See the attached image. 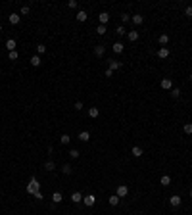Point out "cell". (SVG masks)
<instances>
[{"label": "cell", "mask_w": 192, "mask_h": 215, "mask_svg": "<svg viewBox=\"0 0 192 215\" xmlns=\"http://www.w3.org/2000/svg\"><path fill=\"white\" fill-rule=\"evenodd\" d=\"M39 188H41V183H39L37 179L33 177L31 181H29V184H27V192H29V194H37Z\"/></svg>", "instance_id": "6da1fadb"}, {"label": "cell", "mask_w": 192, "mask_h": 215, "mask_svg": "<svg viewBox=\"0 0 192 215\" xmlns=\"http://www.w3.org/2000/svg\"><path fill=\"white\" fill-rule=\"evenodd\" d=\"M83 204H85V206H88V207H92V206L96 204L94 194H88V196H85V198H83Z\"/></svg>", "instance_id": "7a4b0ae2"}, {"label": "cell", "mask_w": 192, "mask_h": 215, "mask_svg": "<svg viewBox=\"0 0 192 215\" xmlns=\"http://www.w3.org/2000/svg\"><path fill=\"white\" fill-rule=\"evenodd\" d=\"M127 194H129V186H127V184H119V186H117V196L125 198Z\"/></svg>", "instance_id": "3957f363"}, {"label": "cell", "mask_w": 192, "mask_h": 215, "mask_svg": "<svg viewBox=\"0 0 192 215\" xmlns=\"http://www.w3.org/2000/svg\"><path fill=\"white\" fill-rule=\"evenodd\" d=\"M181 202H183V198H181V196H177V194L169 198V204H171L173 207H179V206H181Z\"/></svg>", "instance_id": "277c9868"}, {"label": "cell", "mask_w": 192, "mask_h": 215, "mask_svg": "<svg viewBox=\"0 0 192 215\" xmlns=\"http://www.w3.org/2000/svg\"><path fill=\"white\" fill-rule=\"evenodd\" d=\"M161 88H165V90H171V88H173V81H171V79H161Z\"/></svg>", "instance_id": "5b68a950"}, {"label": "cell", "mask_w": 192, "mask_h": 215, "mask_svg": "<svg viewBox=\"0 0 192 215\" xmlns=\"http://www.w3.org/2000/svg\"><path fill=\"white\" fill-rule=\"evenodd\" d=\"M87 18H88V15H87V12H85V10H79V12H77V15H75V19H77V21H87Z\"/></svg>", "instance_id": "8992f818"}, {"label": "cell", "mask_w": 192, "mask_h": 215, "mask_svg": "<svg viewBox=\"0 0 192 215\" xmlns=\"http://www.w3.org/2000/svg\"><path fill=\"white\" fill-rule=\"evenodd\" d=\"M98 19H100V25H106V23L110 21V14H108V12H102V14L98 15Z\"/></svg>", "instance_id": "52a82bcc"}, {"label": "cell", "mask_w": 192, "mask_h": 215, "mask_svg": "<svg viewBox=\"0 0 192 215\" xmlns=\"http://www.w3.org/2000/svg\"><path fill=\"white\" fill-rule=\"evenodd\" d=\"M131 21H133L135 25H142V21H144V15H140V14H135L133 18H131Z\"/></svg>", "instance_id": "ba28073f"}, {"label": "cell", "mask_w": 192, "mask_h": 215, "mask_svg": "<svg viewBox=\"0 0 192 215\" xmlns=\"http://www.w3.org/2000/svg\"><path fill=\"white\" fill-rule=\"evenodd\" d=\"M111 48H114V52H115V54H121V52L125 50V44H123V42H115V44L111 46Z\"/></svg>", "instance_id": "9c48e42d"}, {"label": "cell", "mask_w": 192, "mask_h": 215, "mask_svg": "<svg viewBox=\"0 0 192 215\" xmlns=\"http://www.w3.org/2000/svg\"><path fill=\"white\" fill-rule=\"evenodd\" d=\"M167 56H169V48H165V46H161L160 50H158V58H167Z\"/></svg>", "instance_id": "30bf717a"}, {"label": "cell", "mask_w": 192, "mask_h": 215, "mask_svg": "<svg viewBox=\"0 0 192 215\" xmlns=\"http://www.w3.org/2000/svg\"><path fill=\"white\" fill-rule=\"evenodd\" d=\"M104 52H106V48H104L102 44H96V46H94V54L98 56V58H102V56H104Z\"/></svg>", "instance_id": "8fae6325"}, {"label": "cell", "mask_w": 192, "mask_h": 215, "mask_svg": "<svg viewBox=\"0 0 192 215\" xmlns=\"http://www.w3.org/2000/svg\"><path fill=\"white\" fill-rule=\"evenodd\" d=\"M79 140L88 142V140H90V133H88V131H81V133H79Z\"/></svg>", "instance_id": "7c38bea8"}, {"label": "cell", "mask_w": 192, "mask_h": 215, "mask_svg": "<svg viewBox=\"0 0 192 215\" xmlns=\"http://www.w3.org/2000/svg\"><path fill=\"white\" fill-rule=\"evenodd\" d=\"M131 154H133L135 158H142V154H144V152H142V148H140V146H133Z\"/></svg>", "instance_id": "4fadbf2b"}, {"label": "cell", "mask_w": 192, "mask_h": 215, "mask_svg": "<svg viewBox=\"0 0 192 215\" xmlns=\"http://www.w3.org/2000/svg\"><path fill=\"white\" fill-rule=\"evenodd\" d=\"M15 46H18V44H15L14 39H8V41H6V48H8L10 52H14V50H15Z\"/></svg>", "instance_id": "5bb4252c"}, {"label": "cell", "mask_w": 192, "mask_h": 215, "mask_svg": "<svg viewBox=\"0 0 192 215\" xmlns=\"http://www.w3.org/2000/svg\"><path fill=\"white\" fill-rule=\"evenodd\" d=\"M127 39H129L131 42L138 41V31H129V33H127Z\"/></svg>", "instance_id": "9a60e30c"}, {"label": "cell", "mask_w": 192, "mask_h": 215, "mask_svg": "<svg viewBox=\"0 0 192 215\" xmlns=\"http://www.w3.org/2000/svg\"><path fill=\"white\" fill-rule=\"evenodd\" d=\"M108 69H111V71H115V69H121V62H117V60H111L110 62V67Z\"/></svg>", "instance_id": "2e32d148"}, {"label": "cell", "mask_w": 192, "mask_h": 215, "mask_svg": "<svg viewBox=\"0 0 192 215\" xmlns=\"http://www.w3.org/2000/svg\"><path fill=\"white\" fill-rule=\"evenodd\" d=\"M160 183H161V186H169V184H171V177H169V175H163V177L160 179Z\"/></svg>", "instance_id": "e0dca14e"}, {"label": "cell", "mask_w": 192, "mask_h": 215, "mask_svg": "<svg viewBox=\"0 0 192 215\" xmlns=\"http://www.w3.org/2000/svg\"><path fill=\"white\" fill-rule=\"evenodd\" d=\"M71 202H73V204H79V202H83L81 192H73V194H71Z\"/></svg>", "instance_id": "ac0fdd59"}, {"label": "cell", "mask_w": 192, "mask_h": 215, "mask_svg": "<svg viewBox=\"0 0 192 215\" xmlns=\"http://www.w3.org/2000/svg\"><path fill=\"white\" fill-rule=\"evenodd\" d=\"M62 173H64V175H71V173H73V167H71L69 163H64V167H62Z\"/></svg>", "instance_id": "d6986e66"}, {"label": "cell", "mask_w": 192, "mask_h": 215, "mask_svg": "<svg viewBox=\"0 0 192 215\" xmlns=\"http://www.w3.org/2000/svg\"><path fill=\"white\" fill-rule=\"evenodd\" d=\"M98 115H100V110H98V108H90V110H88V117L96 119Z\"/></svg>", "instance_id": "ffe728a7"}, {"label": "cell", "mask_w": 192, "mask_h": 215, "mask_svg": "<svg viewBox=\"0 0 192 215\" xmlns=\"http://www.w3.org/2000/svg\"><path fill=\"white\" fill-rule=\"evenodd\" d=\"M108 202H110V206H117L119 202H121V198H119L117 194H114V196H110V200H108Z\"/></svg>", "instance_id": "44dd1931"}, {"label": "cell", "mask_w": 192, "mask_h": 215, "mask_svg": "<svg viewBox=\"0 0 192 215\" xmlns=\"http://www.w3.org/2000/svg\"><path fill=\"white\" fill-rule=\"evenodd\" d=\"M10 23H12V25H18L19 23V14H10Z\"/></svg>", "instance_id": "7402d4cb"}, {"label": "cell", "mask_w": 192, "mask_h": 215, "mask_svg": "<svg viewBox=\"0 0 192 215\" xmlns=\"http://www.w3.org/2000/svg\"><path fill=\"white\" fill-rule=\"evenodd\" d=\"M41 64H42V60L39 58V56H33V58H31V65H33V67H39Z\"/></svg>", "instance_id": "603a6c76"}, {"label": "cell", "mask_w": 192, "mask_h": 215, "mask_svg": "<svg viewBox=\"0 0 192 215\" xmlns=\"http://www.w3.org/2000/svg\"><path fill=\"white\" fill-rule=\"evenodd\" d=\"M60 142H62V144H69V142H71V137H69L67 133L62 134V137H60Z\"/></svg>", "instance_id": "cb8c5ba5"}, {"label": "cell", "mask_w": 192, "mask_h": 215, "mask_svg": "<svg viewBox=\"0 0 192 215\" xmlns=\"http://www.w3.org/2000/svg\"><path fill=\"white\" fill-rule=\"evenodd\" d=\"M52 202H54V204H60V202H62V192H54V194H52Z\"/></svg>", "instance_id": "d4e9b609"}, {"label": "cell", "mask_w": 192, "mask_h": 215, "mask_svg": "<svg viewBox=\"0 0 192 215\" xmlns=\"http://www.w3.org/2000/svg\"><path fill=\"white\" fill-rule=\"evenodd\" d=\"M158 42H160V44H167V42H169V37H167V35H160V37H158Z\"/></svg>", "instance_id": "484cf974"}, {"label": "cell", "mask_w": 192, "mask_h": 215, "mask_svg": "<svg viewBox=\"0 0 192 215\" xmlns=\"http://www.w3.org/2000/svg\"><path fill=\"white\" fill-rule=\"evenodd\" d=\"M115 33H117L119 37H123V35H127V31H125V27H123V25H119V27L115 29Z\"/></svg>", "instance_id": "4316f807"}, {"label": "cell", "mask_w": 192, "mask_h": 215, "mask_svg": "<svg viewBox=\"0 0 192 215\" xmlns=\"http://www.w3.org/2000/svg\"><path fill=\"white\" fill-rule=\"evenodd\" d=\"M183 131H184V133H186V134H192V123H184Z\"/></svg>", "instance_id": "83f0119b"}, {"label": "cell", "mask_w": 192, "mask_h": 215, "mask_svg": "<svg viewBox=\"0 0 192 215\" xmlns=\"http://www.w3.org/2000/svg\"><path fill=\"white\" fill-rule=\"evenodd\" d=\"M96 33H98V35H106V25H98V27H96Z\"/></svg>", "instance_id": "f1b7e54d"}, {"label": "cell", "mask_w": 192, "mask_h": 215, "mask_svg": "<svg viewBox=\"0 0 192 215\" xmlns=\"http://www.w3.org/2000/svg\"><path fill=\"white\" fill-rule=\"evenodd\" d=\"M171 96L179 98V96H181V90H179V88H171Z\"/></svg>", "instance_id": "f546056e"}, {"label": "cell", "mask_w": 192, "mask_h": 215, "mask_svg": "<svg viewBox=\"0 0 192 215\" xmlns=\"http://www.w3.org/2000/svg\"><path fill=\"white\" fill-rule=\"evenodd\" d=\"M44 167H46L48 171H52V169L56 167V165H54V161H46V163H44Z\"/></svg>", "instance_id": "4dcf8cb0"}, {"label": "cell", "mask_w": 192, "mask_h": 215, "mask_svg": "<svg viewBox=\"0 0 192 215\" xmlns=\"http://www.w3.org/2000/svg\"><path fill=\"white\" fill-rule=\"evenodd\" d=\"M37 52H39V54H44V52H46V46L44 44H39L37 46Z\"/></svg>", "instance_id": "1f68e13d"}, {"label": "cell", "mask_w": 192, "mask_h": 215, "mask_svg": "<svg viewBox=\"0 0 192 215\" xmlns=\"http://www.w3.org/2000/svg\"><path fill=\"white\" fill-rule=\"evenodd\" d=\"M69 156L73 158V160H77V158H79V150H71V152H69Z\"/></svg>", "instance_id": "d6a6232c"}, {"label": "cell", "mask_w": 192, "mask_h": 215, "mask_svg": "<svg viewBox=\"0 0 192 215\" xmlns=\"http://www.w3.org/2000/svg\"><path fill=\"white\" fill-rule=\"evenodd\" d=\"M18 58H19V54H18L15 50H14V52H10V60H18Z\"/></svg>", "instance_id": "836d02e7"}, {"label": "cell", "mask_w": 192, "mask_h": 215, "mask_svg": "<svg viewBox=\"0 0 192 215\" xmlns=\"http://www.w3.org/2000/svg\"><path fill=\"white\" fill-rule=\"evenodd\" d=\"M184 14H186L188 18H192V6H186V10H184Z\"/></svg>", "instance_id": "e575fe53"}, {"label": "cell", "mask_w": 192, "mask_h": 215, "mask_svg": "<svg viewBox=\"0 0 192 215\" xmlns=\"http://www.w3.org/2000/svg\"><path fill=\"white\" fill-rule=\"evenodd\" d=\"M75 110H77V111L83 110V102H75Z\"/></svg>", "instance_id": "d590c367"}, {"label": "cell", "mask_w": 192, "mask_h": 215, "mask_svg": "<svg viewBox=\"0 0 192 215\" xmlns=\"http://www.w3.org/2000/svg\"><path fill=\"white\" fill-rule=\"evenodd\" d=\"M129 19H131V15H127V14H123V15H121V21H123V23H127Z\"/></svg>", "instance_id": "8d00e7d4"}, {"label": "cell", "mask_w": 192, "mask_h": 215, "mask_svg": "<svg viewBox=\"0 0 192 215\" xmlns=\"http://www.w3.org/2000/svg\"><path fill=\"white\" fill-rule=\"evenodd\" d=\"M21 14H23V15L29 14V6H23V8H21Z\"/></svg>", "instance_id": "74e56055"}, {"label": "cell", "mask_w": 192, "mask_h": 215, "mask_svg": "<svg viewBox=\"0 0 192 215\" xmlns=\"http://www.w3.org/2000/svg\"><path fill=\"white\" fill-rule=\"evenodd\" d=\"M69 8H77V2H75V0H69Z\"/></svg>", "instance_id": "f35d334b"}, {"label": "cell", "mask_w": 192, "mask_h": 215, "mask_svg": "<svg viewBox=\"0 0 192 215\" xmlns=\"http://www.w3.org/2000/svg\"><path fill=\"white\" fill-rule=\"evenodd\" d=\"M0 33H2V25H0Z\"/></svg>", "instance_id": "ab89813d"}, {"label": "cell", "mask_w": 192, "mask_h": 215, "mask_svg": "<svg viewBox=\"0 0 192 215\" xmlns=\"http://www.w3.org/2000/svg\"><path fill=\"white\" fill-rule=\"evenodd\" d=\"M190 198H192V190H190Z\"/></svg>", "instance_id": "60d3db41"}, {"label": "cell", "mask_w": 192, "mask_h": 215, "mask_svg": "<svg viewBox=\"0 0 192 215\" xmlns=\"http://www.w3.org/2000/svg\"><path fill=\"white\" fill-rule=\"evenodd\" d=\"M190 81H192V73H190Z\"/></svg>", "instance_id": "b9f144b4"}]
</instances>
